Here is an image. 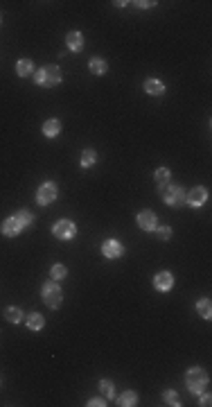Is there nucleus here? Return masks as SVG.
<instances>
[{"mask_svg": "<svg viewBox=\"0 0 212 407\" xmlns=\"http://www.w3.org/2000/svg\"><path fill=\"white\" fill-rule=\"evenodd\" d=\"M41 296H43V303H45L47 308L57 310L63 303V290L57 280H45L41 288Z\"/></svg>", "mask_w": 212, "mask_h": 407, "instance_id": "1", "label": "nucleus"}, {"mask_svg": "<svg viewBox=\"0 0 212 407\" xmlns=\"http://www.w3.org/2000/svg\"><path fill=\"white\" fill-rule=\"evenodd\" d=\"M61 68L54 66V64H47V66H41L36 70V84L43 86V88H52V86L61 84Z\"/></svg>", "mask_w": 212, "mask_h": 407, "instance_id": "2", "label": "nucleus"}, {"mask_svg": "<svg viewBox=\"0 0 212 407\" xmlns=\"http://www.w3.org/2000/svg\"><path fill=\"white\" fill-rule=\"evenodd\" d=\"M185 384H188V389L192 394H203L208 389V384H210V378H208V374L201 369V366H192V369L185 374Z\"/></svg>", "mask_w": 212, "mask_h": 407, "instance_id": "3", "label": "nucleus"}, {"mask_svg": "<svg viewBox=\"0 0 212 407\" xmlns=\"http://www.w3.org/2000/svg\"><path fill=\"white\" fill-rule=\"evenodd\" d=\"M161 194H163V199H165V204H167V206H172V208H179L181 204H185V190H183V186L167 184V186H163V188H161Z\"/></svg>", "mask_w": 212, "mask_h": 407, "instance_id": "4", "label": "nucleus"}, {"mask_svg": "<svg viewBox=\"0 0 212 407\" xmlns=\"http://www.w3.org/2000/svg\"><path fill=\"white\" fill-rule=\"evenodd\" d=\"M57 197H59V188H57V184H54V181H45V184L38 186V190H36V204L47 206V204H52Z\"/></svg>", "mask_w": 212, "mask_h": 407, "instance_id": "5", "label": "nucleus"}, {"mask_svg": "<svg viewBox=\"0 0 212 407\" xmlns=\"http://www.w3.org/2000/svg\"><path fill=\"white\" fill-rule=\"evenodd\" d=\"M52 233L57 240H72L77 236V226L72 220H59L54 226H52Z\"/></svg>", "mask_w": 212, "mask_h": 407, "instance_id": "6", "label": "nucleus"}, {"mask_svg": "<svg viewBox=\"0 0 212 407\" xmlns=\"http://www.w3.org/2000/svg\"><path fill=\"white\" fill-rule=\"evenodd\" d=\"M102 254H104V258L115 260V258H122L124 246H122V242H118V240H113V238H109V240L102 242Z\"/></svg>", "mask_w": 212, "mask_h": 407, "instance_id": "7", "label": "nucleus"}, {"mask_svg": "<svg viewBox=\"0 0 212 407\" xmlns=\"http://www.w3.org/2000/svg\"><path fill=\"white\" fill-rule=\"evenodd\" d=\"M185 202H188L192 208H201L203 204L208 202V190L203 188V186H197V188H192L190 192H185Z\"/></svg>", "mask_w": 212, "mask_h": 407, "instance_id": "8", "label": "nucleus"}, {"mask_svg": "<svg viewBox=\"0 0 212 407\" xmlns=\"http://www.w3.org/2000/svg\"><path fill=\"white\" fill-rule=\"evenodd\" d=\"M138 226L142 228V231H154L156 226H158V218H156L154 210H140L136 218Z\"/></svg>", "mask_w": 212, "mask_h": 407, "instance_id": "9", "label": "nucleus"}, {"mask_svg": "<svg viewBox=\"0 0 212 407\" xmlns=\"http://www.w3.org/2000/svg\"><path fill=\"white\" fill-rule=\"evenodd\" d=\"M154 288L158 290V292H170V290L174 288V276H172L170 272H158V274L154 276Z\"/></svg>", "mask_w": 212, "mask_h": 407, "instance_id": "10", "label": "nucleus"}, {"mask_svg": "<svg viewBox=\"0 0 212 407\" xmlns=\"http://www.w3.org/2000/svg\"><path fill=\"white\" fill-rule=\"evenodd\" d=\"M23 228H25L23 224H20L18 220H16L14 215H11V218H7L5 222H2V226H0V231H2V236H7V238H16L20 231H23Z\"/></svg>", "mask_w": 212, "mask_h": 407, "instance_id": "11", "label": "nucleus"}, {"mask_svg": "<svg viewBox=\"0 0 212 407\" xmlns=\"http://www.w3.org/2000/svg\"><path fill=\"white\" fill-rule=\"evenodd\" d=\"M66 43L72 52H81L84 50V34L81 32H68L66 34Z\"/></svg>", "mask_w": 212, "mask_h": 407, "instance_id": "12", "label": "nucleus"}, {"mask_svg": "<svg viewBox=\"0 0 212 407\" xmlns=\"http://www.w3.org/2000/svg\"><path fill=\"white\" fill-rule=\"evenodd\" d=\"M61 134V122L57 118H50L43 122V136L45 138H57Z\"/></svg>", "mask_w": 212, "mask_h": 407, "instance_id": "13", "label": "nucleus"}, {"mask_svg": "<svg viewBox=\"0 0 212 407\" xmlns=\"http://www.w3.org/2000/svg\"><path fill=\"white\" fill-rule=\"evenodd\" d=\"M95 163H97V152L93 150V147H86L84 152H81V158H79V166L84 168V170H88V168H93Z\"/></svg>", "mask_w": 212, "mask_h": 407, "instance_id": "14", "label": "nucleus"}, {"mask_svg": "<svg viewBox=\"0 0 212 407\" xmlns=\"http://www.w3.org/2000/svg\"><path fill=\"white\" fill-rule=\"evenodd\" d=\"M145 93L147 95H154V98H158V95H165V84L158 80H147L145 82Z\"/></svg>", "mask_w": 212, "mask_h": 407, "instance_id": "15", "label": "nucleus"}, {"mask_svg": "<svg viewBox=\"0 0 212 407\" xmlns=\"http://www.w3.org/2000/svg\"><path fill=\"white\" fill-rule=\"evenodd\" d=\"M25 324H27L29 330L38 332L43 326H45V319H43V314H41V312H29V314H27V319H25Z\"/></svg>", "mask_w": 212, "mask_h": 407, "instance_id": "16", "label": "nucleus"}, {"mask_svg": "<svg viewBox=\"0 0 212 407\" xmlns=\"http://www.w3.org/2000/svg\"><path fill=\"white\" fill-rule=\"evenodd\" d=\"M16 75L18 77H32L34 75L32 59H18V64H16Z\"/></svg>", "mask_w": 212, "mask_h": 407, "instance_id": "17", "label": "nucleus"}, {"mask_svg": "<svg viewBox=\"0 0 212 407\" xmlns=\"http://www.w3.org/2000/svg\"><path fill=\"white\" fill-rule=\"evenodd\" d=\"M88 70L93 72V75H97V77H99V75H104V72L109 70V64L104 62L102 57H93V59L88 62Z\"/></svg>", "mask_w": 212, "mask_h": 407, "instance_id": "18", "label": "nucleus"}, {"mask_svg": "<svg viewBox=\"0 0 212 407\" xmlns=\"http://www.w3.org/2000/svg\"><path fill=\"white\" fill-rule=\"evenodd\" d=\"M5 319L9 324H20V319H23V310H20L18 306H7L5 308Z\"/></svg>", "mask_w": 212, "mask_h": 407, "instance_id": "19", "label": "nucleus"}, {"mask_svg": "<svg viewBox=\"0 0 212 407\" xmlns=\"http://www.w3.org/2000/svg\"><path fill=\"white\" fill-rule=\"evenodd\" d=\"M170 179H172V172H170V168H158V170L154 172V181H156V184H158V186H161V188H163V186H167V184H170Z\"/></svg>", "mask_w": 212, "mask_h": 407, "instance_id": "20", "label": "nucleus"}, {"mask_svg": "<svg viewBox=\"0 0 212 407\" xmlns=\"http://www.w3.org/2000/svg\"><path fill=\"white\" fill-rule=\"evenodd\" d=\"M138 402V394L136 392H124V394H120V398H118V405L120 407H133Z\"/></svg>", "mask_w": 212, "mask_h": 407, "instance_id": "21", "label": "nucleus"}, {"mask_svg": "<svg viewBox=\"0 0 212 407\" xmlns=\"http://www.w3.org/2000/svg\"><path fill=\"white\" fill-rule=\"evenodd\" d=\"M197 312L201 314L203 319H210L212 317V301H210V298H201V301L197 303Z\"/></svg>", "mask_w": 212, "mask_h": 407, "instance_id": "22", "label": "nucleus"}, {"mask_svg": "<svg viewBox=\"0 0 212 407\" xmlns=\"http://www.w3.org/2000/svg\"><path fill=\"white\" fill-rule=\"evenodd\" d=\"M99 394H102L104 398H109V400H111V398L115 396V387H113V382H111V380H106V378L99 380Z\"/></svg>", "mask_w": 212, "mask_h": 407, "instance_id": "23", "label": "nucleus"}, {"mask_svg": "<svg viewBox=\"0 0 212 407\" xmlns=\"http://www.w3.org/2000/svg\"><path fill=\"white\" fill-rule=\"evenodd\" d=\"M163 402L170 407H181V398L179 394L174 392V389H167V392H163Z\"/></svg>", "mask_w": 212, "mask_h": 407, "instance_id": "24", "label": "nucleus"}, {"mask_svg": "<svg viewBox=\"0 0 212 407\" xmlns=\"http://www.w3.org/2000/svg\"><path fill=\"white\" fill-rule=\"evenodd\" d=\"M14 218L18 220L23 226H32V224H34V215H32V210H27V208H23V210H18V213H14Z\"/></svg>", "mask_w": 212, "mask_h": 407, "instance_id": "25", "label": "nucleus"}, {"mask_svg": "<svg viewBox=\"0 0 212 407\" xmlns=\"http://www.w3.org/2000/svg\"><path fill=\"white\" fill-rule=\"evenodd\" d=\"M66 274H68V267H66V265H52V267H50L52 280H61Z\"/></svg>", "mask_w": 212, "mask_h": 407, "instance_id": "26", "label": "nucleus"}, {"mask_svg": "<svg viewBox=\"0 0 212 407\" xmlns=\"http://www.w3.org/2000/svg\"><path fill=\"white\" fill-rule=\"evenodd\" d=\"M154 231H156V236H158V240H163V242H167L172 238V228L170 226H156Z\"/></svg>", "mask_w": 212, "mask_h": 407, "instance_id": "27", "label": "nucleus"}, {"mask_svg": "<svg viewBox=\"0 0 212 407\" xmlns=\"http://www.w3.org/2000/svg\"><path fill=\"white\" fill-rule=\"evenodd\" d=\"M86 405H88V407H104V405H106V402H104L102 398H90V400L86 402Z\"/></svg>", "mask_w": 212, "mask_h": 407, "instance_id": "28", "label": "nucleus"}, {"mask_svg": "<svg viewBox=\"0 0 212 407\" xmlns=\"http://www.w3.org/2000/svg\"><path fill=\"white\" fill-rule=\"evenodd\" d=\"M210 402H212L210 394H203V396H201V405H203V407H210Z\"/></svg>", "mask_w": 212, "mask_h": 407, "instance_id": "29", "label": "nucleus"}, {"mask_svg": "<svg viewBox=\"0 0 212 407\" xmlns=\"http://www.w3.org/2000/svg\"><path fill=\"white\" fill-rule=\"evenodd\" d=\"M136 5H138V7H145V10H147V7H154L156 2H151V0H149V2H136Z\"/></svg>", "mask_w": 212, "mask_h": 407, "instance_id": "30", "label": "nucleus"}, {"mask_svg": "<svg viewBox=\"0 0 212 407\" xmlns=\"http://www.w3.org/2000/svg\"><path fill=\"white\" fill-rule=\"evenodd\" d=\"M0 23H2V14H0Z\"/></svg>", "mask_w": 212, "mask_h": 407, "instance_id": "31", "label": "nucleus"}]
</instances>
